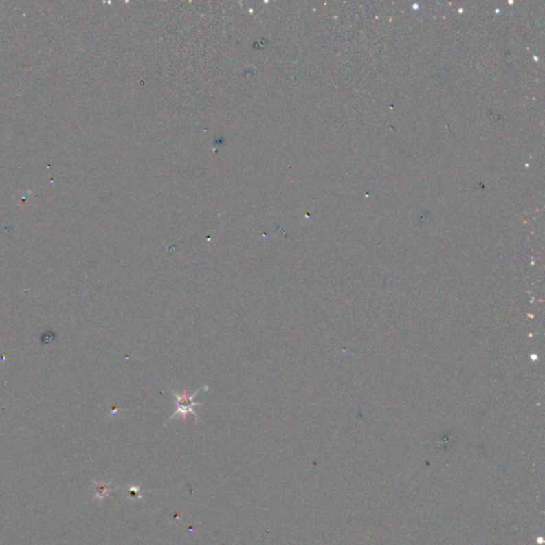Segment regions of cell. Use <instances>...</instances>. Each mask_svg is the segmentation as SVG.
I'll list each match as a JSON object with an SVG mask.
<instances>
[{"label":"cell","mask_w":545,"mask_h":545,"mask_svg":"<svg viewBox=\"0 0 545 545\" xmlns=\"http://www.w3.org/2000/svg\"><path fill=\"white\" fill-rule=\"evenodd\" d=\"M201 390H203V388H199V390H196L194 392L193 394H188L187 391L182 392L181 394L173 392V395H174V399H175L176 410L173 413V416L168 419V423L178 418L187 419L188 414H192L196 421H199V416L196 414L195 408L199 407V405L201 406V404L194 401V399Z\"/></svg>","instance_id":"6da1fadb"}]
</instances>
